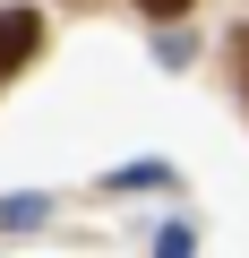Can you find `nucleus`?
<instances>
[{
	"mask_svg": "<svg viewBox=\"0 0 249 258\" xmlns=\"http://www.w3.org/2000/svg\"><path fill=\"white\" fill-rule=\"evenodd\" d=\"M35 52H43V18H35V9H0V78L26 69Z\"/></svg>",
	"mask_w": 249,
	"mask_h": 258,
	"instance_id": "1",
	"label": "nucleus"
},
{
	"mask_svg": "<svg viewBox=\"0 0 249 258\" xmlns=\"http://www.w3.org/2000/svg\"><path fill=\"white\" fill-rule=\"evenodd\" d=\"M155 258H189V232H163V241H155Z\"/></svg>",
	"mask_w": 249,
	"mask_h": 258,
	"instance_id": "3",
	"label": "nucleus"
},
{
	"mask_svg": "<svg viewBox=\"0 0 249 258\" xmlns=\"http://www.w3.org/2000/svg\"><path fill=\"white\" fill-rule=\"evenodd\" d=\"M146 9H155V18H181V9H189V0H146Z\"/></svg>",
	"mask_w": 249,
	"mask_h": 258,
	"instance_id": "4",
	"label": "nucleus"
},
{
	"mask_svg": "<svg viewBox=\"0 0 249 258\" xmlns=\"http://www.w3.org/2000/svg\"><path fill=\"white\" fill-rule=\"evenodd\" d=\"M43 215V198H9V207H0V224H35Z\"/></svg>",
	"mask_w": 249,
	"mask_h": 258,
	"instance_id": "2",
	"label": "nucleus"
}]
</instances>
